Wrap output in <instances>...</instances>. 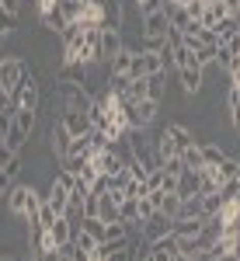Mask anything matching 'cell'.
<instances>
[{"label": "cell", "instance_id": "cell-1", "mask_svg": "<svg viewBox=\"0 0 240 261\" xmlns=\"http://www.w3.org/2000/svg\"><path fill=\"white\" fill-rule=\"evenodd\" d=\"M45 195H39L32 185H14L11 192H7V209L14 213V216H21V220H35V213H39V205Z\"/></svg>", "mask_w": 240, "mask_h": 261}, {"label": "cell", "instance_id": "cell-2", "mask_svg": "<svg viewBox=\"0 0 240 261\" xmlns=\"http://www.w3.org/2000/svg\"><path fill=\"white\" fill-rule=\"evenodd\" d=\"M56 98H60L63 112H87L91 101H94L84 84H73V81H60L56 84Z\"/></svg>", "mask_w": 240, "mask_h": 261}, {"label": "cell", "instance_id": "cell-3", "mask_svg": "<svg viewBox=\"0 0 240 261\" xmlns=\"http://www.w3.org/2000/svg\"><path fill=\"white\" fill-rule=\"evenodd\" d=\"M11 101H14V108H32V112H39L42 87H39V81H35V73H32V66L24 70V77L18 81V87L11 91Z\"/></svg>", "mask_w": 240, "mask_h": 261}, {"label": "cell", "instance_id": "cell-4", "mask_svg": "<svg viewBox=\"0 0 240 261\" xmlns=\"http://www.w3.org/2000/svg\"><path fill=\"white\" fill-rule=\"evenodd\" d=\"M122 49H125V32H119V28H101V45H98L101 63H112Z\"/></svg>", "mask_w": 240, "mask_h": 261}, {"label": "cell", "instance_id": "cell-5", "mask_svg": "<svg viewBox=\"0 0 240 261\" xmlns=\"http://www.w3.org/2000/svg\"><path fill=\"white\" fill-rule=\"evenodd\" d=\"M24 70H28V63L21 60V56H7V60H0V87L11 94V91L18 87V81L24 77Z\"/></svg>", "mask_w": 240, "mask_h": 261}, {"label": "cell", "instance_id": "cell-6", "mask_svg": "<svg viewBox=\"0 0 240 261\" xmlns=\"http://www.w3.org/2000/svg\"><path fill=\"white\" fill-rule=\"evenodd\" d=\"M171 226H174V220H171V216H164V213L157 209L146 223H140V237L146 244H153V241H160V237H167V233H171Z\"/></svg>", "mask_w": 240, "mask_h": 261}, {"label": "cell", "instance_id": "cell-7", "mask_svg": "<svg viewBox=\"0 0 240 261\" xmlns=\"http://www.w3.org/2000/svg\"><path fill=\"white\" fill-rule=\"evenodd\" d=\"M167 28H171V21L164 14V7L143 14V39H167Z\"/></svg>", "mask_w": 240, "mask_h": 261}, {"label": "cell", "instance_id": "cell-8", "mask_svg": "<svg viewBox=\"0 0 240 261\" xmlns=\"http://www.w3.org/2000/svg\"><path fill=\"white\" fill-rule=\"evenodd\" d=\"M70 140H73V136L66 133V125H63L60 119H56L52 125H49V146H52V153H56V161H63V157L70 153Z\"/></svg>", "mask_w": 240, "mask_h": 261}, {"label": "cell", "instance_id": "cell-9", "mask_svg": "<svg viewBox=\"0 0 240 261\" xmlns=\"http://www.w3.org/2000/svg\"><path fill=\"white\" fill-rule=\"evenodd\" d=\"M178 254V241H174V233H167V237H160V241L150 244V251H146V258L150 261H174Z\"/></svg>", "mask_w": 240, "mask_h": 261}, {"label": "cell", "instance_id": "cell-10", "mask_svg": "<svg viewBox=\"0 0 240 261\" xmlns=\"http://www.w3.org/2000/svg\"><path fill=\"white\" fill-rule=\"evenodd\" d=\"M60 122L66 125V133L70 136H87L94 125H91V119L84 115V112H60Z\"/></svg>", "mask_w": 240, "mask_h": 261}, {"label": "cell", "instance_id": "cell-11", "mask_svg": "<svg viewBox=\"0 0 240 261\" xmlns=\"http://www.w3.org/2000/svg\"><path fill=\"white\" fill-rule=\"evenodd\" d=\"M178 81H181V91H184L188 98L199 94V91H202V66H195V63H192V66H181Z\"/></svg>", "mask_w": 240, "mask_h": 261}, {"label": "cell", "instance_id": "cell-12", "mask_svg": "<svg viewBox=\"0 0 240 261\" xmlns=\"http://www.w3.org/2000/svg\"><path fill=\"white\" fill-rule=\"evenodd\" d=\"M77 21L84 24V28H101V24H104V7H101V4H94V0H84Z\"/></svg>", "mask_w": 240, "mask_h": 261}, {"label": "cell", "instance_id": "cell-13", "mask_svg": "<svg viewBox=\"0 0 240 261\" xmlns=\"http://www.w3.org/2000/svg\"><path fill=\"white\" fill-rule=\"evenodd\" d=\"M153 153H157V161H171V157H178V143H174V136L167 133V129H160L157 143H153Z\"/></svg>", "mask_w": 240, "mask_h": 261}, {"label": "cell", "instance_id": "cell-14", "mask_svg": "<svg viewBox=\"0 0 240 261\" xmlns=\"http://www.w3.org/2000/svg\"><path fill=\"white\" fill-rule=\"evenodd\" d=\"M132 56H136V49H122L115 60L108 63V77H129V66H132Z\"/></svg>", "mask_w": 240, "mask_h": 261}, {"label": "cell", "instance_id": "cell-15", "mask_svg": "<svg viewBox=\"0 0 240 261\" xmlns=\"http://www.w3.org/2000/svg\"><path fill=\"white\" fill-rule=\"evenodd\" d=\"M11 119H14V129H21L24 136H32V133H35V122H39V112H32V108H14Z\"/></svg>", "mask_w": 240, "mask_h": 261}, {"label": "cell", "instance_id": "cell-16", "mask_svg": "<svg viewBox=\"0 0 240 261\" xmlns=\"http://www.w3.org/2000/svg\"><path fill=\"white\" fill-rule=\"evenodd\" d=\"M226 112H230V125L240 129V84L226 81Z\"/></svg>", "mask_w": 240, "mask_h": 261}, {"label": "cell", "instance_id": "cell-17", "mask_svg": "<svg viewBox=\"0 0 240 261\" xmlns=\"http://www.w3.org/2000/svg\"><path fill=\"white\" fill-rule=\"evenodd\" d=\"M178 192L181 199H188V195H199V171H181L178 174Z\"/></svg>", "mask_w": 240, "mask_h": 261}, {"label": "cell", "instance_id": "cell-18", "mask_svg": "<svg viewBox=\"0 0 240 261\" xmlns=\"http://www.w3.org/2000/svg\"><path fill=\"white\" fill-rule=\"evenodd\" d=\"M101 28H119V32L125 28V7H122V0L104 7V24H101Z\"/></svg>", "mask_w": 240, "mask_h": 261}, {"label": "cell", "instance_id": "cell-19", "mask_svg": "<svg viewBox=\"0 0 240 261\" xmlns=\"http://www.w3.org/2000/svg\"><path fill=\"white\" fill-rule=\"evenodd\" d=\"M171 233H174V237H199L202 233V216H195V220H174Z\"/></svg>", "mask_w": 240, "mask_h": 261}, {"label": "cell", "instance_id": "cell-20", "mask_svg": "<svg viewBox=\"0 0 240 261\" xmlns=\"http://www.w3.org/2000/svg\"><path fill=\"white\" fill-rule=\"evenodd\" d=\"M178 157H181V164H184V171H199V167H202V143H192V146H184Z\"/></svg>", "mask_w": 240, "mask_h": 261}, {"label": "cell", "instance_id": "cell-21", "mask_svg": "<svg viewBox=\"0 0 240 261\" xmlns=\"http://www.w3.org/2000/svg\"><path fill=\"white\" fill-rule=\"evenodd\" d=\"M77 226L84 230V233H87V237H94V241H104V226H108V223H101L98 216H80Z\"/></svg>", "mask_w": 240, "mask_h": 261}, {"label": "cell", "instance_id": "cell-22", "mask_svg": "<svg viewBox=\"0 0 240 261\" xmlns=\"http://www.w3.org/2000/svg\"><path fill=\"white\" fill-rule=\"evenodd\" d=\"M164 129H167V133L174 136V143H178V153L184 150V146H192V143H195V136H192V129H184L181 122H167Z\"/></svg>", "mask_w": 240, "mask_h": 261}, {"label": "cell", "instance_id": "cell-23", "mask_svg": "<svg viewBox=\"0 0 240 261\" xmlns=\"http://www.w3.org/2000/svg\"><path fill=\"white\" fill-rule=\"evenodd\" d=\"M195 216H202V199H199V195H188V199H181L178 216H174V220H195Z\"/></svg>", "mask_w": 240, "mask_h": 261}, {"label": "cell", "instance_id": "cell-24", "mask_svg": "<svg viewBox=\"0 0 240 261\" xmlns=\"http://www.w3.org/2000/svg\"><path fill=\"white\" fill-rule=\"evenodd\" d=\"M199 199H202V220H205V216H216V213L223 209V192L220 188H216V192H205V195H199Z\"/></svg>", "mask_w": 240, "mask_h": 261}, {"label": "cell", "instance_id": "cell-25", "mask_svg": "<svg viewBox=\"0 0 240 261\" xmlns=\"http://www.w3.org/2000/svg\"><path fill=\"white\" fill-rule=\"evenodd\" d=\"M192 53H195V63H199L202 70H205V66H212V63H216V53H220V45H209V42H199V45H195Z\"/></svg>", "mask_w": 240, "mask_h": 261}, {"label": "cell", "instance_id": "cell-26", "mask_svg": "<svg viewBox=\"0 0 240 261\" xmlns=\"http://www.w3.org/2000/svg\"><path fill=\"white\" fill-rule=\"evenodd\" d=\"M39 18H42V28H49V32H56V35H60L63 28L70 24V21L63 18V11H60V7H52V11H45V14H39Z\"/></svg>", "mask_w": 240, "mask_h": 261}, {"label": "cell", "instance_id": "cell-27", "mask_svg": "<svg viewBox=\"0 0 240 261\" xmlns=\"http://www.w3.org/2000/svg\"><path fill=\"white\" fill-rule=\"evenodd\" d=\"M212 32H216V39L226 42V39H233V35H240V21L237 18H223L212 24Z\"/></svg>", "mask_w": 240, "mask_h": 261}, {"label": "cell", "instance_id": "cell-28", "mask_svg": "<svg viewBox=\"0 0 240 261\" xmlns=\"http://www.w3.org/2000/svg\"><path fill=\"white\" fill-rule=\"evenodd\" d=\"M226 161V153H223V146L216 143H202V167H216V164Z\"/></svg>", "mask_w": 240, "mask_h": 261}, {"label": "cell", "instance_id": "cell-29", "mask_svg": "<svg viewBox=\"0 0 240 261\" xmlns=\"http://www.w3.org/2000/svg\"><path fill=\"white\" fill-rule=\"evenodd\" d=\"M192 63H195V53H192L188 45H174V49H171V66H174V70L192 66ZM195 66H199V63H195Z\"/></svg>", "mask_w": 240, "mask_h": 261}, {"label": "cell", "instance_id": "cell-30", "mask_svg": "<svg viewBox=\"0 0 240 261\" xmlns=\"http://www.w3.org/2000/svg\"><path fill=\"white\" fill-rule=\"evenodd\" d=\"M91 153H94V146H91L87 136H73L70 140V153L66 157H91Z\"/></svg>", "mask_w": 240, "mask_h": 261}, {"label": "cell", "instance_id": "cell-31", "mask_svg": "<svg viewBox=\"0 0 240 261\" xmlns=\"http://www.w3.org/2000/svg\"><path fill=\"white\" fill-rule=\"evenodd\" d=\"M84 115H87V119H91V125H94V129H101V125H104V122H108V115H104V105H101L98 98L91 101V108H87V112H84Z\"/></svg>", "mask_w": 240, "mask_h": 261}, {"label": "cell", "instance_id": "cell-32", "mask_svg": "<svg viewBox=\"0 0 240 261\" xmlns=\"http://www.w3.org/2000/svg\"><path fill=\"white\" fill-rule=\"evenodd\" d=\"M56 7L63 11V18H66V21H77V18H80V7H84V0H56Z\"/></svg>", "mask_w": 240, "mask_h": 261}, {"label": "cell", "instance_id": "cell-33", "mask_svg": "<svg viewBox=\"0 0 240 261\" xmlns=\"http://www.w3.org/2000/svg\"><path fill=\"white\" fill-rule=\"evenodd\" d=\"M98 244H101V241H94V237H87L84 230H77V233H73V247H77L80 254H91V251H94Z\"/></svg>", "mask_w": 240, "mask_h": 261}, {"label": "cell", "instance_id": "cell-34", "mask_svg": "<svg viewBox=\"0 0 240 261\" xmlns=\"http://www.w3.org/2000/svg\"><path fill=\"white\" fill-rule=\"evenodd\" d=\"M178 205H181V195H178V192H167V195H164V202H160V213L174 220V216H178Z\"/></svg>", "mask_w": 240, "mask_h": 261}, {"label": "cell", "instance_id": "cell-35", "mask_svg": "<svg viewBox=\"0 0 240 261\" xmlns=\"http://www.w3.org/2000/svg\"><path fill=\"white\" fill-rule=\"evenodd\" d=\"M164 98V77H146V101H157Z\"/></svg>", "mask_w": 240, "mask_h": 261}, {"label": "cell", "instance_id": "cell-36", "mask_svg": "<svg viewBox=\"0 0 240 261\" xmlns=\"http://www.w3.org/2000/svg\"><path fill=\"white\" fill-rule=\"evenodd\" d=\"M119 216H122V223H129V226L136 230V199H122Z\"/></svg>", "mask_w": 240, "mask_h": 261}, {"label": "cell", "instance_id": "cell-37", "mask_svg": "<svg viewBox=\"0 0 240 261\" xmlns=\"http://www.w3.org/2000/svg\"><path fill=\"white\" fill-rule=\"evenodd\" d=\"M14 28H18V14H7V11H0V39H7Z\"/></svg>", "mask_w": 240, "mask_h": 261}, {"label": "cell", "instance_id": "cell-38", "mask_svg": "<svg viewBox=\"0 0 240 261\" xmlns=\"http://www.w3.org/2000/svg\"><path fill=\"white\" fill-rule=\"evenodd\" d=\"M87 140H91V146H94V153H98V150H108V146H112V140H108V136H104L101 129H91V133H87Z\"/></svg>", "mask_w": 240, "mask_h": 261}, {"label": "cell", "instance_id": "cell-39", "mask_svg": "<svg viewBox=\"0 0 240 261\" xmlns=\"http://www.w3.org/2000/svg\"><path fill=\"white\" fill-rule=\"evenodd\" d=\"M24 140H28V136H24L21 129H14V125H11V133L4 136V143H7L11 150H18V153H21V146H24Z\"/></svg>", "mask_w": 240, "mask_h": 261}, {"label": "cell", "instance_id": "cell-40", "mask_svg": "<svg viewBox=\"0 0 240 261\" xmlns=\"http://www.w3.org/2000/svg\"><path fill=\"white\" fill-rule=\"evenodd\" d=\"M104 261H136V241L129 244V247H122V251H112Z\"/></svg>", "mask_w": 240, "mask_h": 261}, {"label": "cell", "instance_id": "cell-41", "mask_svg": "<svg viewBox=\"0 0 240 261\" xmlns=\"http://www.w3.org/2000/svg\"><path fill=\"white\" fill-rule=\"evenodd\" d=\"M184 11H188V18H192V21H202V14H205V0H188Z\"/></svg>", "mask_w": 240, "mask_h": 261}, {"label": "cell", "instance_id": "cell-42", "mask_svg": "<svg viewBox=\"0 0 240 261\" xmlns=\"http://www.w3.org/2000/svg\"><path fill=\"white\" fill-rule=\"evenodd\" d=\"M160 171H164V174H174V178H178L181 171H184V164H181V157H171V161L160 164Z\"/></svg>", "mask_w": 240, "mask_h": 261}, {"label": "cell", "instance_id": "cell-43", "mask_svg": "<svg viewBox=\"0 0 240 261\" xmlns=\"http://www.w3.org/2000/svg\"><path fill=\"white\" fill-rule=\"evenodd\" d=\"M14 157H21L18 150H11V146H7V143H0V167H7V164L14 161Z\"/></svg>", "mask_w": 240, "mask_h": 261}, {"label": "cell", "instance_id": "cell-44", "mask_svg": "<svg viewBox=\"0 0 240 261\" xmlns=\"http://www.w3.org/2000/svg\"><path fill=\"white\" fill-rule=\"evenodd\" d=\"M226 81H230V84H240V53L233 56V63H230V70H226Z\"/></svg>", "mask_w": 240, "mask_h": 261}, {"label": "cell", "instance_id": "cell-45", "mask_svg": "<svg viewBox=\"0 0 240 261\" xmlns=\"http://www.w3.org/2000/svg\"><path fill=\"white\" fill-rule=\"evenodd\" d=\"M11 188H14V178H11V174H7V171L0 167V195H7Z\"/></svg>", "mask_w": 240, "mask_h": 261}, {"label": "cell", "instance_id": "cell-46", "mask_svg": "<svg viewBox=\"0 0 240 261\" xmlns=\"http://www.w3.org/2000/svg\"><path fill=\"white\" fill-rule=\"evenodd\" d=\"M0 11H7V14H18V11H21V0H0Z\"/></svg>", "mask_w": 240, "mask_h": 261}, {"label": "cell", "instance_id": "cell-47", "mask_svg": "<svg viewBox=\"0 0 240 261\" xmlns=\"http://www.w3.org/2000/svg\"><path fill=\"white\" fill-rule=\"evenodd\" d=\"M94 4H101V7H108V4H119V0H94Z\"/></svg>", "mask_w": 240, "mask_h": 261}, {"label": "cell", "instance_id": "cell-48", "mask_svg": "<svg viewBox=\"0 0 240 261\" xmlns=\"http://www.w3.org/2000/svg\"><path fill=\"white\" fill-rule=\"evenodd\" d=\"M174 261H192V258H188V254H174Z\"/></svg>", "mask_w": 240, "mask_h": 261}, {"label": "cell", "instance_id": "cell-49", "mask_svg": "<svg viewBox=\"0 0 240 261\" xmlns=\"http://www.w3.org/2000/svg\"><path fill=\"white\" fill-rule=\"evenodd\" d=\"M167 4H178V7H184V4H188V0H167Z\"/></svg>", "mask_w": 240, "mask_h": 261}, {"label": "cell", "instance_id": "cell-50", "mask_svg": "<svg viewBox=\"0 0 240 261\" xmlns=\"http://www.w3.org/2000/svg\"><path fill=\"white\" fill-rule=\"evenodd\" d=\"M237 178H240V157H237Z\"/></svg>", "mask_w": 240, "mask_h": 261}, {"label": "cell", "instance_id": "cell-51", "mask_svg": "<svg viewBox=\"0 0 240 261\" xmlns=\"http://www.w3.org/2000/svg\"><path fill=\"white\" fill-rule=\"evenodd\" d=\"M24 261H39V258H35V254H32V258H24Z\"/></svg>", "mask_w": 240, "mask_h": 261}, {"label": "cell", "instance_id": "cell-52", "mask_svg": "<svg viewBox=\"0 0 240 261\" xmlns=\"http://www.w3.org/2000/svg\"><path fill=\"white\" fill-rule=\"evenodd\" d=\"M140 4H146V0H136V7H140Z\"/></svg>", "mask_w": 240, "mask_h": 261}, {"label": "cell", "instance_id": "cell-53", "mask_svg": "<svg viewBox=\"0 0 240 261\" xmlns=\"http://www.w3.org/2000/svg\"><path fill=\"white\" fill-rule=\"evenodd\" d=\"M0 143H4V136H0Z\"/></svg>", "mask_w": 240, "mask_h": 261}, {"label": "cell", "instance_id": "cell-54", "mask_svg": "<svg viewBox=\"0 0 240 261\" xmlns=\"http://www.w3.org/2000/svg\"><path fill=\"white\" fill-rule=\"evenodd\" d=\"M237 21H240V14H237Z\"/></svg>", "mask_w": 240, "mask_h": 261}, {"label": "cell", "instance_id": "cell-55", "mask_svg": "<svg viewBox=\"0 0 240 261\" xmlns=\"http://www.w3.org/2000/svg\"><path fill=\"white\" fill-rule=\"evenodd\" d=\"M237 199H240V195H237Z\"/></svg>", "mask_w": 240, "mask_h": 261}]
</instances>
